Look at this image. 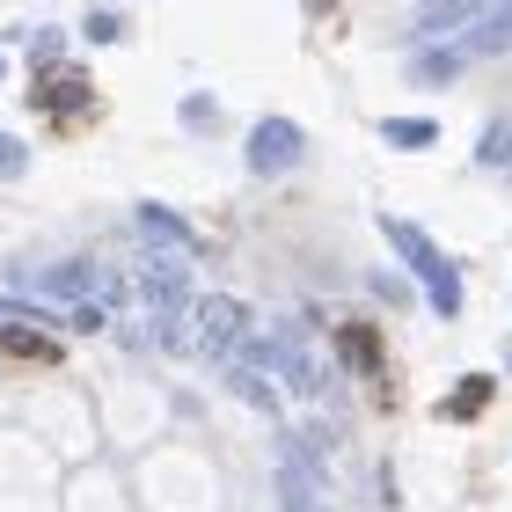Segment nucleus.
I'll list each match as a JSON object with an SVG mask.
<instances>
[{"label": "nucleus", "instance_id": "obj_1", "mask_svg": "<svg viewBox=\"0 0 512 512\" xmlns=\"http://www.w3.org/2000/svg\"><path fill=\"white\" fill-rule=\"evenodd\" d=\"M381 235H388V249L410 264V278L425 286L432 315H447V322H454V315H461V271L432 249V235H425V227H410V220H381Z\"/></svg>", "mask_w": 512, "mask_h": 512}, {"label": "nucleus", "instance_id": "obj_2", "mask_svg": "<svg viewBox=\"0 0 512 512\" xmlns=\"http://www.w3.org/2000/svg\"><path fill=\"white\" fill-rule=\"evenodd\" d=\"M235 352L249 359V366H264V374H278L293 395H322V366L308 359V337L300 330H271V337H242Z\"/></svg>", "mask_w": 512, "mask_h": 512}, {"label": "nucleus", "instance_id": "obj_3", "mask_svg": "<svg viewBox=\"0 0 512 512\" xmlns=\"http://www.w3.org/2000/svg\"><path fill=\"white\" fill-rule=\"evenodd\" d=\"M191 337H198L205 359H235V344L249 337V308H242V300H227V293L198 300V308H191Z\"/></svg>", "mask_w": 512, "mask_h": 512}, {"label": "nucleus", "instance_id": "obj_4", "mask_svg": "<svg viewBox=\"0 0 512 512\" xmlns=\"http://www.w3.org/2000/svg\"><path fill=\"white\" fill-rule=\"evenodd\" d=\"M300 154H308V139H300V125H286V118H264V125L249 132V169H256V176L293 169Z\"/></svg>", "mask_w": 512, "mask_h": 512}, {"label": "nucleus", "instance_id": "obj_5", "mask_svg": "<svg viewBox=\"0 0 512 512\" xmlns=\"http://www.w3.org/2000/svg\"><path fill=\"white\" fill-rule=\"evenodd\" d=\"M483 8H491V0H417L410 37H454V30H469Z\"/></svg>", "mask_w": 512, "mask_h": 512}, {"label": "nucleus", "instance_id": "obj_6", "mask_svg": "<svg viewBox=\"0 0 512 512\" xmlns=\"http://www.w3.org/2000/svg\"><path fill=\"white\" fill-rule=\"evenodd\" d=\"M461 44H469V59H498V52H512V0H491L469 30H461Z\"/></svg>", "mask_w": 512, "mask_h": 512}, {"label": "nucleus", "instance_id": "obj_7", "mask_svg": "<svg viewBox=\"0 0 512 512\" xmlns=\"http://www.w3.org/2000/svg\"><path fill=\"white\" fill-rule=\"evenodd\" d=\"M139 293H147L154 308H183V293H191V271H183V249H176V256H147V271H139Z\"/></svg>", "mask_w": 512, "mask_h": 512}, {"label": "nucleus", "instance_id": "obj_8", "mask_svg": "<svg viewBox=\"0 0 512 512\" xmlns=\"http://www.w3.org/2000/svg\"><path fill=\"white\" fill-rule=\"evenodd\" d=\"M139 235H147V242H169V249H183V256H198V235L169 213V205H139Z\"/></svg>", "mask_w": 512, "mask_h": 512}, {"label": "nucleus", "instance_id": "obj_9", "mask_svg": "<svg viewBox=\"0 0 512 512\" xmlns=\"http://www.w3.org/2000/svg\"><path fill=\"white\" fill-rule=\"evenodd\" d=\"M30 286H37V293H52V300H81L88 286H96V271H88V264H52L44 278H30Z\"/></svg>", "mask_w": 512, "mask_h": 512}, {"label": "nucleus", "instance_id": "obj_10", "mask_svg": "<svg viewBox=\"0 0 512 512\" xmlns=\"http://www.w3.org/2000/svg\"><path fill=\"white\" fill-rule=\"evenodd\" d=\"M44 103H52V110H66V118H74V110L88 103V81H81V74H52V81L37 74V110H44Z\"/></svg>", "mask_w": 512, "mask_h": 512}, {"label": "nucleus", "instance_id": "obj_11", "mask_svg": "<svg viewBox=\"0 0 512 512\" xmlns=\"http://www.w3.org/2000/svg\"><path fill=\"white\" fill-rule=\"evenodd\" d=\"M454 74H461V52H417L410 59V81L417 88H447Z\"/></svg>", "mask_w": 512, "mask_h": 512}, {"label": "nucleus", "instance_id": "obj_12", "mask_svg": "<svg viewBox=\"0 0 512 512\" xmlns=\"http://www.w3.org/2000/svg\"><path fill=\"white\" fill-rule=\"evenodd\" d=\"M476 161H483V169H505V161H512V118H491V125H483Z\"/></svg>", "mask_w": 512, "mask_h": 512}, {"label": "nucleus", "instance_id": "obj_13", "mask_svg": "<svg viewBox=\"0 0 512 512\" xmlns=\"http://www.w3.org/2000/svg\"><path fill=\"white\" fill-rule=\"evenodd\" d=\"M483 403H491V381H483V374H469V381H461V388L447 395V403H439V417H476Z\"/></svg>", "mask_w": 512, "mask_h": 512}, {"label": "nucleus", "instance_id": "obj_14", "mask_svg": "<svg viewBox=\"0 0 512 512\" xmlns=\"http://www.w3.org/2000/svg\"><path fill=\"white\" fill-rule=\"evenodd\" d=\"M381 132H388V147H410V154H417V147H432V139H439V125H432V118H388Z\"/></svg>", "mask_w": 512, "mask_h": 512}, {"label": "nucleus", "instance_id": "obj_15", "mask_svg": "<svg viewBox=\"0 0 512 512\" xmlns=\"http://www.w3.org/2000/svg\"><path fill=\"white\" fill-rule=\"evenodd\" d=\"M22 169H30V147H22L15 132H0V183H15Z\"/></svg>", "mask_w": 512, "mask_h": 512}, {"label": "nucleus", "instance_id": "obj_16", "mask_svg": "<svg viewBox=\"0 0 512 512\" xmlns=\"http://www.w3.org/2000/svg\"><path fill=\"white\" fill-rule=\"evenodd\" d=\"M125 37V15H110V8H88V44H118Z\"/></svg>", "mask_w": 512, "mask_h": 512}, {"label": "nucleus", "instance_id": "obj_17", "mask_svg": "<svg viewBox=\"0 0 512 512\" xmlns=\"http://www.w3.org/2000/svg\"><path fill=\"white\" fill-rule=\"evenodd\" d=\"M59 44H66L59 30H37V44H30V52H37V66H52V59H59Z\"/></svg>", "mask_w": 512, "mask_h": 512}, {"label": "nucleus", "instance_id": "obj_18", "mask_svg": "<svg viewBox=\"0 0 512 512\" xmlns=\"http://www.w3.org/2000/svg\"><path fill=\"white\" fill-rule=\"evenodd\" d=\"M0 74H8V59H0Z\"/></svg>", "mask_w": 512, "mask_h": 512}, {"label": "nucleus", "instance_id": "obj_19", "mask_svg": "<svg viewBox=\"0 0 512 512\" xmlns=\"http://www.w3.org/2000/svg\"><path fill=\"white\" fill-rule=\"evenodd\" d=\"M505 169H512V161H505Z\"/></svg>", "mask_w": 512, "mask_h": 512}]
</instances>
